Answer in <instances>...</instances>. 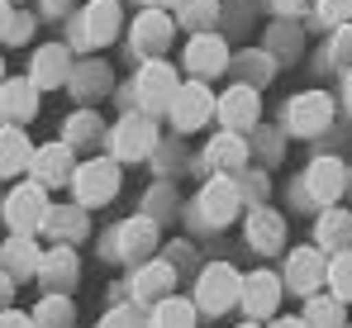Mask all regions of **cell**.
Listing matches in <instances>:
<instances>
[{
    "mask_svg": "<svg viewBox=\"0 0 352 328\" xmlns=\"http://www.w3.org/2000/svg\"><path fill=\"white\" fill-rule=\"evenodd\" d=\"M195 300H200V309L224 314L229 305H238V300H243V276H238L229 262L205 267V272H200V285H195Z\"/></svg>",
    "mask_w": 352,
    "mask_h": 328,
    "instance_id": "1",
    "label": "cell"
},
{
    "mask_svg": "<svg viewBox=\"0 0 352 328\" xmlns=\"http://www.w3.org/2000/svg\"><path fill=\"white\" fill-rule=\"evenodd\" d=\"M5 219H10V228H14V233H34V228L48 219L43 186H38V181H29V186H14V190L5 195Z\"/></svg>",
    "mask_w": 352,
    "mask_h": 328,
    "instance_id": "2",
    "label": "cell"
},
{
    "mask_svg": "<svg viewBox=\"0 0 352 328\" xmlns=\"http://www.w3.org/2000/svg\"><path fill=\"white\" fill-rule=\"evenodd\" d=\"M72 181H76L81 205H105V200H115V190H119V166L115 162H86Z\"/></svg>",
    "mask_w": 352,
    "mask_h": 328,
    "instance_id": "3",
    "label": "cell"
},
{
    "mask_svg": "<svg viewBox=\"0 0 352 328\" xmlns=\"http://www.w3.org/2000/svg\"><path fill=\"white\" fill-rule=\"evenodd\" d=\"M176 67L172 62H148L143 72H138V100L148 109H162V105H172L176 100Z\"/></svg>",
    "mask_w": 352,
    "mask_h": 328,
    "instance_id": "4",
    "label": "cell"
},
{
    "mask_svg": "<svg viewBox=\"0 0 352 328\" xmlns=\"http://www.w3.org/2000/svg\"><path fill=\"white\" fill-rule=\"evenodd\" d=\"M329 119H333V100L324 91L295 96L291 109H286V124H291L295 133H319V129H329Z\"/></svg>",
    "mask_w": 352,
    "mask_h": 328,
    "instance_id": "5",
    "label": "cell"
},
{
    "mask_svg": "<svg viewBox=\"0 0 352 328\" xmlns=\"http://www.w3.org/2000/svg\"><path fill=\"white\" fill-rule=\"evenodd\" d=\"M210 109H214V96L200 86V81H190V86H181L172 100V119L176 129H200L205 119H210Z\"/></svg>",
    "mask_w": 352,
    "mask_h": 328,
    "instance_id": "6",
    "label": "cell"
},
{
    "mask_svg": "<svg viewBox=\"0 0 352 328\" xmlns=\"http://www.w3.org/2000/svg\"><path fill=\"white\" fill-rule=\"evenodd\" d=\"M343 186H348V171L338 157H319V162L309 166V176H305V190L319 200V205H333L338 195H343Z\"/></svg>",
    "mask_w": 352,
    "mask_h": 328,
    "instance_id": "7",
    "label": "cell"
},
{
    "mask_svg": "<svg viewBox=\"0 0 352 328\" xmlns=\"http://www.w3.org/2000/svg\"><path fill=\"white\" fill-rule=\"evenodd\" d=\"M153 138H157L153 119L148 114H129L115 129V153L119 157H143V153H153Z\"/></svg>",
    "mask_w": 352,
    "mask_h": 328,
    "instance_id": "8",
    "label": "cell"
},
{
    "mask_svg": "<svg viewBox=\"0 0 352 328\" xmlns=\"http://www.w3.org/2000/svg\"><path fill=\"white\" fill-rule=\"evenodd\" d=\"M200 215L210 219V223H229L238 215V186L229 176H214L205 190H200Z\"/></svg>",
    "mask_w": 352,
    "mask_h": 328,
    "instance_id": "9",
    "label": "cell"
},
{
    "mask_svg": "<svg viewBox=\"0 0 352 328\" xmlns=\"http://www.w3.org/2000/svg\"><path fill=\"white\" fill-rule=\"evenodd\" d=\"M276 300H281V281L272 272H257L243 281V309L252 314V319H267L272 309H276Z\"/></svg>",
    "mask_w": 352,
    "mask_h": 328,
    "instance_id": "10",
    "label": "cell"
},
{
    "mask_svg": "<svg viewBox=\"0 0 352 328\" xmlns=\"http://www.w3.org/2000/svg\"><path fill=\"white\" fill-rule=\"evenodd\" d=\"M29 162H34V176H38V186H58V181H72V143H48V148H38Z\"/></svg>",
    "mask_w": 352,
    "mask_h": 328,
    "instance_id": "11",
    "label": "cell"
},
{
    "mask_svg": "<svg viewBox=\"0 0 352 328\" xmlns=\"http://www.w3.org/2000/svg\"><path fill=\"white\" fill-rule=\"evenodd\" d=\"M186 67L200 72V76L224 72V67H229V48H224V39H214V34H195L190 48H186Z\"/></svg>",
    "mask_w": 352,
    "mask_h": 328,
    "instance_id": "12",
    "label": "cell"
},
{
    "mask_svg": "<svg viewBox=\"0 0 352 328\" xmlns=\"http://www.w3.org/2000/svg\"><path fill=\"white\" fill-rule=\"evenodd\" d=\"M286 281H291V290H319V281H329V262L314 252V248H300V252H291V272H286Z\"/></svg>",
    "mask_w": 352,
    "mask_h": 328,
    "instance_id": "13",
    "label": "cell"
},
{
    "mask_svg": "<svg viewBox=\"0 0 352 328\" xmlns=\"http://www.w3.org/2000/svg\"><path fill=\"white\" fill-rule=\"evenodd\" d=\"M257 114H262V105H257V91H252V86H234V91L219 100V119H224L229 129H252Z\"/></svg>",
    "mask_w": 352,
    "mask_h": 328,
    "instance_id": "14",
    "label": "cell"
},
{
    "mask_svg": "<svg viewBox=\"0 0 352 328\" xmlns=\"http://www.w3.org/2000/svg\"><path fill=\"white\" fill-rule=\"evenodd\" d=\"M119 34V5L115 0H96L86 14H81V39L86 43H110Z\"/></svg>",
    "mask_w": 352,
    "mask_h": 328,
    "instance_id": "15",
    "label": "cell"
},
{
    "mask_svg": "<svg viewBox=\"0 0 352 328\" xmlns=\"http://www.w3.org/2000/svg\"><path fill=\"white\" fill-rule=\"evenodd\" d=\"M167 39H172V19H167L162 10L138 14V24H133V48H138V53H162Z\"/></svg>",
    "mask_w": 352,
    "mask_h": 328,
    "instance_id": "16",
    "label": "cell"
},
{
    "mask_svg": "<svg viewBox=\"0 0 352 328\" xmlns=\"http://www.w3.org/2000/svg\"><path fill=\"white\" fill-rule=\"evenodd\" d=\"M248 243H252L257 252H276V248L286 243V223H281V215L252 210V215H248Z\"/></svg>",
    "mask_w": 352,
    "mask_h": 328,
    "instance_id": "17",
    "label": "cell"
},
{
    "mask_svg": "<svg viewBox=\"0 0 352 328\" xmlns=\"http://www.w3.org/2000/svg\"><path fill=\"white\" fill-rule=\"evenodd\" d=\"M38 276H43V285H48V290L72 285V276H76V252H72L67 243H58L53 252H43V257H38Z\"/></svg>",
    "mask_w": 352,
    "mask_h": 328,
    "instance_id": "18",
    "label": "cell"
},
{
    "mask_svg": "<svg viewBox=\"0 0 352 328\" xmlns=\"http://www.w3.org/2000/svg\"><path fill=\"white\" fill-rule=\"evenodd\" d=\"M0 109L10 119H34L38 109V86L34 81H0Z\"/></svg>",
    "mask_w": 352,
    "mask_h": 328,
    "instance_id": "19",
    "label": "cell"
},
{
    "mask_svg": "<svg viewBox=\"0 0 352 328\" xmlns=\"http://www.w3.org/2000/svg\"><path fill=\"white\" fill-rule=\"evenodd\" d=\"M153 243H157L153 219H129V223L119 228V252H124V257H148Z\"/></svg>",
    "mask_w": 352,
    "mask_h": 328,
    "instance_id": "20",
    "label": "cell"
},
{
    "mask_svg": "<svg viewBox=\"0 0 352 328\" xmlns=\"http://www.w3.org/2000/svg\"><path fill=\"white\" fill-rule=\"evenodd\" d=\"M67 62H72V57H67V48H58V43H53V48H38V57H34V76H29V81H34V86H62Z\"/></svg>",
    "mask_w": 352,
    "mask_h": 328,
    "instance_id": "21",
    "label": "cell"
},
{
    "mask_svg": "<svg viewBox=\"0 0 352 328\" xmlns=\"http://www.w3.org/2000/svg\"><path fill=\"white\" fill-rule=\"evenodd\" d=\"M34 153H29V138L19 133V129H0V176H14V171H24Z\"/></svg>",
    "mask_w": 352,
    "mask_h": 328,
    "instance_id": "22",
    "label": "cell"
},
{
    "mask_svg": "<svg viewBox=\"0 0 352 328\" xmlns=\"http://www.w3.org/2000/svg\"><path fill=\"white\" fill-rule=\"evenodd\" d=\"M176 285V272L167 262H148L143 272L133 276V290H138V300H153V295H162V290H172Z\"/></svg>",
    "mask_w": 352,
    "mask_h": 328,
    "instance_id": "23",
    "label": "cell"
},
{
    "mask_svg": "<svg viewBox=\"0 0 352 328\" xmlns=\"http://www.w3.org/2000/svg\"><path fill=\"white\" fill-rule=\"evenodd\" d=\"M305 328H343V300L333 295H314L309 305H305Z\"/></svg>",
    "mask_w": 352,
    "mask_h": 328,
    "instance_id": "24",
    "label": "cell"
},
{
    "mask_svg": "<svg viewBox=\"0 0 352 328\" xmlns=\"http://www.w3.org/2000/svg\"><path fill=\"white\" fill-rule=\"evenodd\" d=\"M205 157H210V166H219V171H224V166H243L248 143H243L238 133H219V138L210 143V153H205Z\"/></svg>",
    "mask_w": 352,
    "mask_h": 328,
    "instance_id": "25",
    "label": "cell"
},
{
    "mask_svg": "<svg viewBox=\"0 0 352 328\" xmlns=\"http://www.w3.org/2000/svg\"><path fill=\"white\" fill-rule=\"evenodd\" d=\"M34 276L38 272V248L29 243V238H14L10 248H5V276Z\"/></svg>",
    "mask_w": 352,
    "mask_h": 328,
    "instance_id": "26",
    "label": "cell"
},
{
    "mask_svg": "<svg viewBox=\"0 0 352 328\" xmlns=\"http://www.w3.org/2000/svg\"><path fill=\"white\" fill-rule=\"evenodd\" d=\"M348 238H352V215H348V210H329V215L319 219V243L343 248Z\"/></svg>",
    "mask_w": 352,
    "mask_h": 328,
    "instance_id": "27",
    "label": "cell"
},
{
    "mask_svg": "<svg viewBox=\"0 0 352 328\" xmlns=\"http://www.w3.org/2000/svg\"><path fill=\"white\" fill-rule=\"evenodd\" d=\"M153 328H195V309L186 300H162L153 314Z\"/></svg>",
    "mask_w": 352,
    "mask_h": 328,
    "instance_id": "28",
    "label": "cell"
},
{
    "mask_svg": "<svg viewBox=\"0 0 352 328\" xmlns=\"http://www.w3.org/2000/svg\"><path fill=\"white\" fill-rule=\"evenodd\" d=\"M67 324H72V305L62 295H48L38 305V314H34V328H67Z\"/></svg>",
    "mask_w": 352,
    "mask_h": 328,
    "instance_id": "29",
    "label": "cell"
},
{
    "mask_svg": "<svg viewBox=\"0 0 352 328\" xmlns=\"http://www.w3.org/2000/svg\"><path fill=\"white\" fill-rule=\"evenodd\" d=\"M329 285L338 300H352V248H343L333 262H329Z\"/></svg>",
    "mask_w": 352,
    "mask_h": 328,
    "instance_id": "30",
    "label": "cell"
},
{
    "mask_svg": "<svg viewBox=\"0 0 352 328\" xmlns=\"http://www.w3.org/2000/svg\"><path fill=\"white\" fill-rule=\"evenodd\" d=\"M58 238H81L86 233V219H81V210H48V219H43Z\"/></svg>",
    "mask_w": 352,
    "mask_h": 328,
    "instance_id": "31",
    "label": "cell"
},
{
    "mask_svg": "<svg viewBox=\"0 0 352 328\" xmlns=\"http://www.w3.org/2000/svg\"><path fill=\"white\" fill-rule=\"evenodd\" d=\"M214 10H219V0H181V24L205 29V24H214Z\"/></svg>",
    "mask_w": 352,
    "mask_h": 328,
    "instance_id": "32",
    "label": "cell"
},
{
    "mask_svg": "<svg viewBox=\"0 0 352 328\" xmlns=\"http://www.w3.org/2000/svg\"><path fill=\"white\" fill-rule=\"evenodd\" d=\"M91 133H100L96 114H76V119L67 124V143H91Z\"/></svg>",
    "mask_w": 352,
    "mask_h": 328,
    "instance_id": "33",
    "label": "cell"
},
{
    "mask_svg": "<svg viewBox=\"0 0 352 328\" xmlns=\"http://www.w3.org/2000/svg\"><path fill=\"white\" fill-rule=\"evenodd\" d=\"M319 14H324V24H343L352 14V0H319Z\"/></svg>",
    "mask_w": 352,
    "mask_h": 328,
    "instance_id": "34",
    "label": "cell"
},
{
    "mask_svg": "<svg viewBox=\"0 0 352 328\" xmlns=\"http://www.w3.org/2000/svg\"><path fill=\"white\" fill-rule=\"evenodd\" d=\"M100 328H143V324H138V309H129V305H124V309H110Z\"/></svg>",
    "mask_w": 352,
    "mask_h": 328,
    "instance_id": "35",
    "label": "cell"
},
{
    "mask_svg": "<svg viewBox=\"0 0 352 328\" xmlns=\"http://www.w3.org/2000/svg\"><path fill=\"white\" fill-rule=\"evenodd\" d=\"M0 328H34V319H24V314H0Z\"/></svg>",
    "mask_w": 352,
    "mask_h": 328,
    "instance_id": "36",
    "label": "cell"
},
{
    "mask_svg": "<svg viewBox=\"0 0 352 328\" xmlns=\"http://www.w3.org/2000/svg\"><path fill=\"white\" fill-rule=\"evenodd\" d=\"M338 57H352V29H343V39H338Z\"/></svg>",
    "mask_w": 352,
    "mask_h": 328,
    "instance_id": "37",
    "label": "cell"
},
{
    "mask_svg": "<svg viewBox=\"0 0 352 328\" xmlns=\"http://www.w3.org/2000/svg\"><path fill=\"white\" fill-rule=\"evenodd\" d=\"M309 0H276V10H286V14H295V10H305Z\"/></svg>",
    "mask_w": 352,
    "mask_h": 328,
    "instance_id": "38",
    "label": "cell"
},
{
    "mask_svg": "<svg viewBox=\"0 0 352 328\" xmlns=\"http://www.w3.org/2000/svg\"><path fill=\"white\" fill-rule=\"evenodd\" d=\"M5 34H10V5L0 0V39H5Z\"/></svg>",
    "mask_w": 352,
    "mask_h": 328,
    "instance_id": "39",
    "label": "cell"
},
{
    "mask_svg": "<svg viewBox=\"0 0 352 328\" xmlns=\"http://www.w3.org/2000/svg\"><path fill=\"white\" fill-rule=\"evenodd\" d=\"M5 300H10V276L0 272V305H5Z\"/></svg>",
    "mask_w": 352,
    "mask_h": 328,
    "instance_id": "40",
    "label": "cell"
},
{
    "mask_svg": "<svg viewBox=\"0 0 352 328\" xmlns=\"http://www.w3.org/2000/svg\"><path fill=\"white\" fill-rule=\"evenodd\" d=\"M272 328H305V319H281V324H272Z\"/></svg>",
    "mask_w": 352,
    "mask_h": 328,
    "instance_id": "41",
    "label": "cell"
},
{
    "mask_svg": "<svg viewBox=\"0 0 352 328\" xmlns=\"http://www.w3.org/2000/svg\"><path fill=\"white\" fill-rule=\"evenodd\" d=\"M148 5H153V10H162V5H176V0H148Z\"/></svg>",
    "mask_w": 352,
    "mask_h": 328,
    "instance_id": "42",
    "label": "cell"
},
{
    "mask_svg": "<svg viewBox=\"0 0 352 328\" xmlns=\"http://www.w3.org/2000/svg\"><path fill=\"white\" fill-rule=\"evenodd\" d=\"M348 105H352V72H348Z\"/></svg>",
    "mask_w": 352,
    "mask_h": 328,
    "instance_id": "43",
    "label": "cell"
},
{
    "mask_svg": "<svg viewBox=\"0 0 352 328\" xmlns=\"http://www.w3.org/2000/svg\"><path fill=\"white\" fill-rule=\"evenodd\" d=\"M53 5H58V10H62V5H67V0H53Z\"/></svg>",
    "mask_w": 352,
    "mask_h": 328,
    "instance_id": "44",
    "label": "cell"
},
{
    "mask_svg": "<svg viewBox=\"0 0 352 328\" xmlns=\"http://www.w3.org/2000/svg\"><path fill=\"white\" fill-rule=\"evenodd\" d=\"M0 81H5V67H0Z\"/></svg>",
    "mask_w": 352,
    "mask_h": 328,
    "instance_id": "45",
    "label": "cell"
},
{
    "mask_svg": "<svg viewBox=\"0 0 352 328\" xmlns=\"http://www.w3.org/2000/svg\"><path fill=\"white\" fill-rule=\"evenodd\" d=\"M243 328H257V324H243Z\"/></svg>",
    "mask_w": 352,
    "mask_h": 328,
    "instance_id": "46",
    "label": "cell"
}]
</instances>
